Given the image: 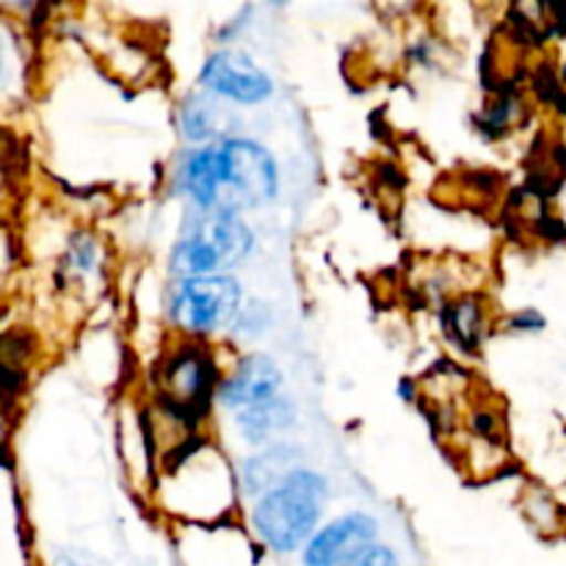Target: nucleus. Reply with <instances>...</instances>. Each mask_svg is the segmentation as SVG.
Returning a JSON list of instances; mask_svg holds the SVG:
<instances>
[{"instance_id":"nucleus-1","label":"nucleus","mask_w":566,"mask_h":566,"mask_svg":"<svg viewBox=\"0 0 566 566\" xmlns=\"http://www.w3.org/2000/svg\"><path fill=\"white\" fill-rule=\"evenodd\" d=\"M324 501L326 481L313 470H293L280 486L260 497L252 514L254 531L276 553L296 551L315 536Z\"/></svg>"},{"instance_id":"nucleus-2","label":"nucleus","mask_w":566,"mask_h":566,"mask_svg":"<svg viewBox=\"0 0 566 566\" xmlns=\"http://www.w3.org/2000/svg\"><path fill=\"white\" fill-rule=\"evenodd\" d=\"M254 235L235 213L213 210L193 221L171 252V269L182 276H219L230 271L252 252Z\"/></svg>"},{"instance_id":"nucleus-3","label":"nucleus","mask_w":566,"mask_h":566,"mask_svg":"<svg viewBox=\"0 0 566 566\" xmlns=\"http://www.w3.org/2000/svg\"><path fill=\"white\" fill-rule=\"evenodd\" d=\"M221 158V208L235 213L238 208L271 202L280 191V171L269 149L249 138H227L219 144Z\"/></svg>"},{"instance_id":"nucleus-4","label":"nucleus","mask_w":566,"mask_h":566,"mask_svg":"<svg viewBox=\"0 0 566 566\" xmlns=\"http://www.w3.org/2000/svg\"><path fill=\"white\" fill-rule=\"evenodd\" d=\"M164 381L166 392H160L164 409L193 429L208 415L219 385V368L205 346H182L166 359Z\"/></svg>"},{"instance_id":"nucleus-5","label":"nucleus","mask_w":566,"mask_h":566,"mask_svg":"<svg viewBox=\"0 0 566 566\" xmlns=\"http://www.w3.org/2000/svg\"><path fill=\"white\" fill-rule=\"evenodd\" d=\"M241 307V285L232 276H191L171 296V321L188 335H210L230 324Z\"/></svg>"},{"instance_id":"nucleus-6","label":"nucleus","mask_w":566,"mask_h":566,"mask_svg":"<svg viewBox=\"0 0 566 566\" xmlns=\"http://www.w3.org/2000/svg\"><path fill=\"white\" fill-rule=\"evenodd\" d=\"M199 81L210 92L243 105L263 103L274 92L271 77L241 50H219L210 55L199 72Z\"/></svg>"},{"instance_id":"nucleus-7","label":"nucleus","mask_w":566,"mask_h":566,"mask_svg":"<svg viewBox=\"0 0 566 566\" xmlns=\"http://www.w3.org/2000/svg\"><path fill=\"white\" fill-rule=\"evenodd\" d=\"M379 523L363 512L346 514L321 528L304 547V566H343L374 545Z\"/></svg>"},{"instance_id":"nucleus-8","label":"nucleus","mask_w":566,"mask_h":566,"mask_svg":"<svg viewBox=\"0 0 566 566\" xmlns=\"http://www.w3.org/2000/svg\"><path fill=\"white\" fill-rule=\"evenodd\" d=\"M282 374L276 363L265 354H249L238 363V368L221 381L219 401L224 407L247 412V409L269 403L280 396Z\"/></svg>"},{"instance_id":"nucleus-9","label":"nucleus","mask_w":566,"mask_h":566,"mask_svg":"<svg viewBox=\"0 0 566 566\" xmlns=\"http://www.w3.org/2000/svg\"><path fill=\"white\" fill-rule=\"evenodd\" d=\"M177 186L193 199L199 208H221V158L219 147H202L188 153L177 169Z\"/></svg>"},{"instance_id":"nucleus-10","label":"nucleus","mask_w":566,"mask_h":566,"mask_svg":"<svg viewBox=\"0 0 566 566\" xmlns=\"http://www.w3.org/2000/svg\"><path fill=\"white\" fill-rule=\"evenodd\" d=\"M296 403L285 396H276L274 401L260 403V407L247 409V412L238 415V431L247 437L249 442L260 446V442H269L271 437L280 434V431L291 429L296 423Z\"/></svg>"},{"instance_id":"nucleus-11","label":"nucleus","mask_w":566,"mask_h":566,"mask_svg":"<svg viewBox=\"0 0 566 566\" xmlns=\"http://www.w3.org/2000/svg\"><path fill=\"white\" fill-rule=\"evenodd\" d=\"M296 457V451L291 448H271L263 457H254L243 464V484L247 492H260V490H274L282 481L287 479V459Z\"/></svg>"},{"instance_id":"nucleus-12","label":"nucleus","mask_w":566,"mask_h":566,"mask_svg":"<svg viewBox=\"0 0 566 566\" xmlns=\"http://www.w3.org/2000/svg\"><path fill=\"white\" fill-rule=\"evenodd\" d=\"M446 329L451 340H457L459 348L473 352L484 337V310L473 298L457 302L453 307L446 310Z\"/></svg>"},{"instance_id":"nucleus-13","label":"nucleus","mask_w":566,"mask_h":566,"mask_svg":"<svg viewBox=\"0 0 566 566\" xmlns=\"http://www.w3.org/2000/svg\"><path fill=\"white\" fill-rule=\"evenodd\" d=\"M182 130L188 138L199 142V138L213 136V108L205 105L202 99H191V103L182 105Z\"/></svg>"},{"instance_id":"nucleus-14","label":"nucleus","mask_w":566,"mask_h":566,"mask_svg":"<svg viewBox=\"0 0 566 566\" xmlns=\"http://www.w3.org/2000/svg\"><path fill=\"white\" fill-rule=\"evenodd\" d=\"M343 566H398V558L390 547L370 545V547H365L359 556H354L352 562H346Z\"/></svg>"},{"instance_id":"nucleus-15","label":"nucleus","mask_w":566,"mask_h":566,"mask_svg":"<svg viewBox=\"0 0 566 566\" xmlns=\"http://www.w3.org/2000/svg\"><path fill=\"white\" fill-rule=\"evenodd\" d=\"M512 326H514V329H525V332L542 329V326H545V318H542V315L536 313V310H525V313L514 315Z\"/></svg>"},{"instance_id":"nucleus-16","label":"nucleus","mask_w":566,"mask_h":566,"mask_svg":"<svg viewBox=\"0 0 566 566\" xmlns=\"http://www.w3.org/2000/svg\"><path fill=\"white\" fill-rule=\"evenodd\" d=\"M564 81H566V66H564Z\"/></svg>"}]
</instances>
